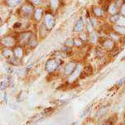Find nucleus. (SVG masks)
Returning a JSON list of instances; mask_svg holds the SVG:
<instances>
[{
  "label": "nucleus",
  "instance_id": "1",
  "mask_svg": "<svg viewBox=\"0 0 125 125\" xmlns=\"http://www.w3.org/2000/svg\"><path fill=\"white\" fill-rule=\"evenodd\" d=\"M61 60L60 58H51V59H48L45 65V69L49 73H52V72H53L54 71L57 69L61 66Z\"/></svg>",
  "mask_w": 125,
  "mask_h": 125
},
{
  "label": "nucleus",
  "instance_id": "2",
  "mask_svg": "<svg viewBox=\"0 0 125 125\" xmlns=\"http://www.w3.org/2000/svg\"><path fill=\"white\" fill-rule=\"evenodd\" d=\"M44 23H45V26L48 30H52L55 25V18L54 16L50 13L46 14L45 16H44Z\"/></svg>",
  "mask_w": 125,
  "mask_h": 125
},
{
  "label": "nucleus",
  "instance_id": "3",
  "mask_svg": "<svg viewBox=\"0 0 125 125\" xmlns=\"http://www.w3.org/2000/svg\"><path fill=\"white\" fill-rule=\"evenodd\" d=\"M33 12H34V8H33L31 4L26 3L25 5H23L21 7V13L25 17H29L33 13Z\"/></svg>",
  "mask_w": 125,
  "mask_h": 125
},
{
  "label": "nucleus",
  "instance_id": "4",
  "mask_svg": "<svg viewBox=\"0 0 125 125\" xmlns=\"http://www.w3.org/2000/svg\"><path fill=\"white\" fill-rule=\"evenodd\" d=\"M78 65L75 62H70L65 66L64 72L65 75H71L77 68Z\"/></svg>",
  "mask_w": 125,
  "mask_h": 125
},
{
  "label": "nucleus",
  "instance_id": "5",
  "mask_svg": "<svg viewBox=\"0 0 125 125\" xmlns=\"http://www.w3.org/2000/svg\"><path fill=\"white\" fill-rule=\"evenodd\" d=\"M33 36H34V35H33L31 32H24L20 35L19 41H20V43L22 44H28L29 41H30V39H31Z\"/></svg>",
  "mask_w": 125,
  "mask_h": 125
},
{
  "label": "nucleus",
  "instance_id": "6",
  "mask_svg": "<svg viewBox=\"0 0 125 125\" xmlns=\"http://www.w3.org/2000/svg\"><path fill=\"white\" fill-rule=\"evenodd\" d=\"M2 44L3 45H5L7 47H12L15 45L16 44V40L12 36H8V37H4L2 40Z\"/></svg>",
  "mask_w": 125,
  "mask_h": 125
},
{
  "label": "nucleus",
  "instance_id": "7",
  "mask_svg": "<svg viewBox=\"0 0 125 125\" xmlns=\"http://www.w3.org/2000/svg\"><path fill=\"white\" fill-rule=\"evenodd\" d=\"M103 47L107 50H111L115 48V42L112 40L107 39L103 42Z\"/></svg>",
  "mask_w": 125,
  "mask_h": 125
},
{
  "label": "nucleus",
  "instance_id": "8",
  "mask_svg": "<svg viewBox=\"0 0 125 125\" xmlns=\"http://www.w3.org/2000/svg\"><path fill=\"white\" fill-rule=\"evenodd\" d=\"M2 55H3V57H5L7 58H12L14 57V51L11 50V49H8V48H4L2 51Z\"/></svg>",
  "mask_w": 125,
  "mask_h": 125
},
{
  "label": "nucleus",
  "instance_id": "9",
  "mask_svg": "<svg viewBox=\"0 0 125 125\" xmlns=\"http://www.w3.org/2000/svg\"><path fill=\"white\" fill-rule=\"evenodd\" d=\"M13 51H14V55H15V57L19 58V59L22 58L23 55H24V50H23V49L21 47V46L16 47Z\"/></svg>",
  "mask_w": 125,
  "mask_h": 125
},
{
  "label": "nucleus",
  "instance_id": "10",
  "mask_svg": "<svg viewBox=\"0 0 125 125\" xmlns=\"http://www.w3.org/2000/svg\"><path fill=\"white\" fill-rule=\"evenodd\" d=\"M83 25H84L83 20V18H80V19L77 22L76 25H75V27L74 28V32H77V33L81 32L83 29Z\"/></svg>",
  "mask_w": 125,
  "mask_h": 125
},
{
  "label": "nucleus",
  "instance_id": "11",
  "mask_svg": "<svg viewBox=\"0 0 125 125\" xmlns=\"http://www.w3.org/2000/svg\"><path fill=\"white\" fill-rule=\"evenodd\" d=\"M8 63H10L11 65H13V66H18L20 65V59L17 58L16 57H12V58H10L8 59Z\"/></svg>",
  "mask_w": 125,
  "mask_h": 125
},
{
  "label": "nucleus",
  "instance_id": "12",
  "mask_svg": "<svg viewBox=\"0 0 125 125\" xmlns=\"http://www.w3.org/2000/svg\"><path fill=\"white\" fill-rule=\"evenodd\" d=\"M80 72H81V68H80L79 66H78L77 68L75 69V71L73 73L70 75V80H74L76 77L79 76V75L80 74Z\"/></svg>",
  "mask_w": 125,
  "mask_h": 125
},
{
  "label": "nucleus",
  "instance_id": "13",
  "mask_svg": "<svg viewBox=\"0 0 125 125\" xmlns=\"http://www.w3.org/2000/svg\"><path fill=\"white\" fill-rule=\"evenodd\" d=\"M42 15H43V10H42L41 8L36 9V11H35V13H34L35 20L38 21V22H39V21L41 20V18H42Z\"/></svg>",
  "mask_w": 125,
  "mask_h": 125
},
{
  "label": "nucleus",
  "instance_id": "14",
  "mask_svg": "<svg viewBox=\"0 0 125 125\" xmlns=\"http://www.w3.org/2000/svg\"><path fill=\"white\" fill-rule=\"evenodd\" d=\"M22 0H6V3L8 6L10 7H15L17 4H19Z\"/></svg>",
  "mask_w": 125,
  "mask_h": 125
},
{
  "label": "nucleus",
  "instance_id": "15",
  "mask_svg": "<svg viewBox=\"0 0 125 125\" xmlns=\"http://www.w3.org/2000/svg\"><path fill=\"white\" fill-rule=\"evenodd\" d=\"M108 11H109V13L110 14L115 15L118 11V6L116 5V4H111V5L109 7V8H108Z\"/></svg>",
  "mask_w": 125,
  "mask_h": 125
},
{
  "label": "nucleus",
  "instance_id": "16",
  "mask_svg": "<svg viewBox=\"0 0 125 125\" xmlns=\"http://www.w3.org/2000/svg\"><path fill=\"white\" fill-rule=\"evenodd\" d=\"M115 29L117 32H119V34L125 35V28L124 27H122V26H119V25L115 26Z\"/></svg>",
  "mask_w": 125,
  "mask_h": 125
},
{
  "label": "nucleus",
  "instance_id": "17",
  "mask_svg": "<svg viewBox=\"0 0 125 125\" xmlns=\"http://www.w3.org/2000/svg\"><path fill=\"white\" fill-rule=\"evenodd\" d=\"M92 72H93V70H92V67H90V66H86L83 68V74L85 76H90Z\"/></svg>",
  "mask_w": 125,
  "mask_h": 125
},
{
  "label": "nucleus",
  "instance_id": "18",
  "mask_svg": "<svg viewBox=\"0 0 125 125\" xmlns=\"http://www.w3.org/2000/svg\"><path fill=\"white\" fill-rule=\"evenodd\" d=\"M93 13L96 16H103V14H104L103 10H101V9L99 8H94Z\"/></svg>",
  "mask_w": 125,
  "mask_h": 125
},
{
  "label": "nucleus",
  "instance_id": "19",
  "mask_svg": "<svg viewBox=\"0 0 125 125\" xmlns=\"http://www.w3.org/2000/svg\"><path fill=\"white\" fill-rule=\"evenodd\" d=\"M96 55L98 58H101L102 56H104L103 49L100 48V47H97V48L96 49Z\"/></svg>",
  "mask_w": 125,
  "mask_h": 125
},
{
  "label": "nucleus",
  "instance_id": "20",
  "mask_svg": "<svg viewBox=\"0 0 125 125\" xmlns=\"http://www.w3.org/2000/svg\"><path fill=\"white\" fill-rule=\"evenodd\" d=\"M30 44V46L31 47V48H34V47L36 46L37 44V41H36V39H35L34 36H33L31 39H30V41H29V43H28Z\"/></svg>",
  "mask_w": 125,
  "mask_h": 125
},
{
  "label": "nucleus",
  "instance_id": "21",
  "mask_svg": "<svg viewBox=\"0 0 125 125\" xmlns=\"http://www.w3.org/2000/svg\"><path fill=\"white\" fill-rule=\"evenodd\" d=\"M65 46L70 47H70H72L73 45H74V42L72 39H67L65 42Z\"/></svg>",
  "mask_w": 125,
  "mask_h": 125
},
{
  "label": "nucleus",
  "instance_id": "22",
  "mask_svg": "<svg viewBox=\"0 0 125 125\" xmlns=\"http://www.w3.org/2000/svg\"><path fill=\"white\" fill-rule=\"evenodd\" d=\"M74 45L77 47H80L83 45V41L80 38H75L74 40Z\"/></svg>",
  "mask_w": 125,
  "mask_h": 125
},
{
  "label": "nucleus",
  "instance_id": "23",
  "mask_svg": "<svg viewBox=\"0 0 125 125\" xmlns=\"http://www.w3.org/2000/svg\"><path fill=\"white\" fill-rule=\"evenodd\" d=\"M117 24L119 26H122V27H125V17L124 16H120L119 19L118 20Z\"/></svg>",
  "mask_w": 125,
  "mask_h": 125
},
{
  "label": "nucleus",
  "instance_id": "24",
  "mask_svg": "<svg viewBox=\"0 0 125 125\" xmlns=\"http://www.w3.org/2000/svg\"><path fill=\"white\" fill-rule=\"evenodd\" d=\"M50 3H51L52 8H54V9H56V8L58 7L59 2H58V0H51V1H50Z\"/></svg>",
  "mask_w": 125,
  "mask_h": 125
},
{
  "label": "nucleus",
  "instance_id": "25",
  "mask_svg": "<svg viewBox=\"0 0 125 125\" xmlns=\"http://www.w3.org/2000/svg\"><path fill=\"white\" fill-rule=\"evenodd\" d=\"M119 17H120V16H119V15H114L110 17V22H113V23H117L118 20L119 19Z\"/></svg>",
  "mask_w": 125,
  "mask_h": 125
},
{
  "label": "nucleus",
  "instance_id": "26",
  "mask_svg": "<svg viewBox=\"0 0 125 125\" xmlns=\"http://www.w3.org/2000/svg\"><path fill=\"white\" fill-rule=\"evenodd\" d=\"M96 41H97V36H96L95 33H93L90 36V42L91 43H96Z\"/></svg>",
  "mask_w": 125,
  "mask_h": 125
},
{
  "label": "nucleus",
  "instance_id": "27",
  "mask_svg": "<svg viewBox=\"0 0 125 125\" xmlns=\"http://www.w3.org/2000/svg\"><path fill=\"white\" fill-rule=\"evenodd\" d=\"M87 27H88V30L89 32L93 30V24H92V22H91V21L88 20V22H87Z\"/></svg>",
  "mask_w": 125,
  "mask_h": 125
},
{
  "label": "nucleus",
  "instance_id": "28",
  "mask_svg": "<svg viewBox=\"0 0 125 125\" xmlns=\"http://www.w3.org/2000/svg\"><path fill=\"white\" fill-rule=\"evenodd\" d=\"M120 12H121V14L124 16H125V3H124L121 6V9H120Z\"/></svg>",
  "mask_w": 125,
  "mask_h": 125
},
{
  "label": "nucleus",
  "instance_id": "29",
  "mask_svg": "<svg viewBox=\"0 0 125 125\" xmlns=\"http://www.w3.org/2000/svg\"><path fill=\"white\" fill-rule=\"evenodd\" d=\"M124 82H125V77H123V78H121V79L119 80V81H118L117 85L119 86H121L122 84H124Z\"/></svg>",
  "mask_w": 125,
  "mask_h": 125
},
{
  "label": "nucleus",
  "instance_id": "30",
  "mask_svg": "<svg viewBox=\"0 0 125 125\" xmlns=\"http://www.w3.org/2000/svg\"><path fill=\"white\" fill-rule=\"evenodd\" d=\"M80 39H81L83 41H86V40H87V36H86L85 33H82V34L80 35Z\"/></svg>",
  "mask_w": 125,
  "mask_h": 125
},
{
  "label": "nucleus",
  "instance_id": "31",
  "mask_svg": "<svg viewBox=\"0 0 125 125\" xmlns=\"http://www.w3.org/2000/svg\"><path fill=\"white\" fill-rule=\"evenodd\" d=\"M30 2H31L32 3L38 5V4H40V3H41V0H30Z\"/></svg>",
  "mask_w": 125,
  "mask_h": 125
},
{
  "label": "nucleus",
  "instance_id": "32",
  "mask_svg": "<svg viewBox=\"0 0 125 125\" xmlns=\"http://www.w3.org/2000/svg\"><path fill=\"white\" fill-rule=\"evenodd\" d=\"M91 22H92V24H93V27H95L96 25H97V22L96 21V19L95 18H93V19H92L91 20Z\"/></svg>",
  "mask_w": 125,
  "mask_h": 125
},
{
  "label": "nucleus",
  "instance_id": "33",
  "mask_svg": "<svg viewBox=\"0 0 125 125\" xmlns=\"http://www.w3.org/2000/svg\"><path fill=\"white\" fill-rule=\"evenodd\" d=\"M110 35H113L112 36V38H114V39H119V36H118L117 35H115V34H114V33H111V34H110Z\"/></svg>",
  "mask_w": 125,
  "mask_h": 125
},
{
  "label": "nucleus",
  "instance_id": "34",
  "mask_svg": "<svg viewBox=\"0 0 125 125\" xmlns=\"http://www.w3.org/2000/svg\"><path fill=\"white\" fill-rule=\"evenodd\" d=\"M103 125H113L112 124V123L111 122H110V121H108V122H106V123H105Z\"/></svg>",
  "mask_w": 125,
  "mask_h": 125
}]
</instances>
